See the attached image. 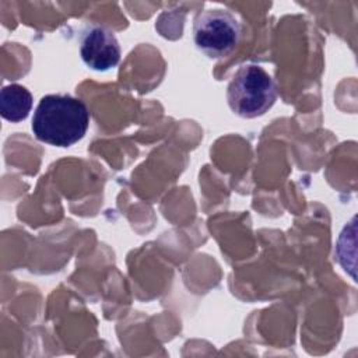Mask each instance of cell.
<instances>
[{"label": "cell", "instance_id": "cell-1", "mask_svg": "<svg viewBox=\"0 0 358 358\" xmlns=\"http://www.w3.org/2000/svg\"><path fill=\"white\" fill-rule=\"evenodd\" d=\"M88 126L90 112L84 101L67 94H49L39 101L31 127L39 141L70 147L85 136Z\"/></svg>", "mask_w": 358, "mask_h": 358}, {"label": "cell", "instance_id": "cell-2", "mask_svg": "<svg viewBox=\"0 0 358 358\" xmlns=\"http://www.w3.org/2000/svg\"><path fill=\"white\" fill-rule=\"evenodd\" d=\"M277 99V87L271 76L260 66L245 64L232 76L227 88L231 110L245 119L264 115Z\"/></svg>", "mask_w": 358, "mask_h": 358}, {"label": "cell", "instance_id": "cell-3", "mask_svg": "<svg viewBox=\"0 0 358 358\" xmlns=\"http://www.w3.org/2000/svg\"><path fill=\"white\" fill-rule=\"evenodd\" d=\"M241 35L239 20L224 8L203 10L193 21V42L208 57L228 56L239 43Z\"/></svg>", "mask_w": 358, "mask_h": 358}, {"label": "cell", "instance_id": "cell-4", "mask_svg": "<svg viewBox=\"0 0 358 358\" xmlns=\"http://www.w3.org/2000/svg\"><path fill=\"white\" fill-rule=\"evenodd\" d=\"M80 56L87 67L95 71H108L120 60V45L115 34L99 25L87 24L78 36Z\"/></svg>", "mask_w": 358, "mask_h": 358}, {"label": "cell", "instance_id": "cell-5", "mask_svg": "<svg viewBox=\"0 0 358 358\" xmlns=\"http://www.w3.org/2000/svg\"><path fill=\"white\" fill-rule=\"evenodd\" d=\"M32 95L24 85L10 84L0 91L1 116L11 123L27 119L32 109Z\"/></svg>", "mask_w": 358, "mask_h": 358}]
</instances>
